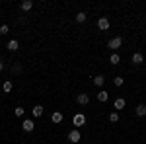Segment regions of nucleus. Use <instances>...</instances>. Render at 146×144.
Instances as JSON below:
<instances>
[{"instance_id":"obj_1","label":"nucleus","mask_w":146,"mask_h":144,"mask_svg":"<svg viewBox=\"0 0 146 144\" xmlns=\"http://www.w3.org/2000/svg\"><path fill=\"white\" fill-rule=\"evenodd\" d=\"M72 125H74L76 129L84 127V125H86V115H84V113H76V115L72 117Z\"/></svg>"},{"instance_id":"obj_2","label":"nucleus","mask_w":146,"mask_h":144,"mask_svg":"<svg viewBox=\"0 0 146 144\" xmlns=\"http://www.w3.org/2000/svg\"><path fill=\"white\" fill-rule=\"evenodd\" d=\"M121 45H123V39H121V37H113V39H109L107 47H109V49H111L113 53H115V51H117V49H119Z\"/></svg>"},{"instance_id":"obj_3","label":"nucleus","mask_w":146,"mask_h":144,"mask_svg":"<svg viewBox=\"0 0 146 144\" xmlns=\"http://www.w3.org/2000/svg\"><path fill=\"white\" fill-rule=\"evenodd\" d=\"M80 140H82V134H80L78 129H74V131H70V133H68V142L76 144V142H80Z\"/></svg>"},{"instance_id":"obj_4","label":"nucleus","mask_w":146,"mask_h":144,"mask_svg":"<svg viewBox=\"0 0 146 144\" xmlns=\"http://www.w3.org/2000/svg\"><path fill=\"white\" fill-rule=\"evenodd\" d=\"M22 129L25 131V133H31V131L35 129V123L31 121V119H25V121L22 123Z\"/></svg>"},{"instance_id":"obj_5","label":"nucleus","mask_w":146,"mask_h":144,"mask_svg":"<svg viewBox=\"0 0 146 144\" xmlns=\"http://www.w3.org/2000/svg\"><path fill=\"white\" fill-rule=\"evenodd\" d=\"M98 27H100L101 31H105V29H109V20H107L105 16H101L100 20H98Z\"/></svg>"},{"instance_id":"obj_6","label":"nucleus","mask_w":146,"mask_h":144,"mask_svg":"<svg viewBox=\"0 0 146 144\" xmlns=\"http://www.w3.org/2000/svg\"><path fill=\"white\" fill-rule=\"evenodd\" d=\"M76 101H78L80 105H88V103H90V96H88V94H78V96H76Z\"/></svg>"},{"instance_id":"obj_7","label":"nucleus","mask_w":146,"mask_h":144,"mask_svg":"<svg viewBox=\"0 0 146 144\" xmlns=\"http://www.w3.org/2000/svg\"><path fill=\"white\" fill-rule=\"evenodd\" d=\"M142 62H144V55H142V53H135V55H133V64L138 66V64H142Z\"/></svg>"},{"instance_id":"obj_8","label":"nucleus","mask_w":146,"mask_h":144,"mask_svg":"<svg viewBox=\"0 0 146 144\" xmlns=\"http://www.w3.org/2000/svg\"><path fill=\"white\" fill-rule=\"evenodd\" d=\"M135 113L138 115V117H144V115H146V105H144V103H138V105L135 107Z\"/></svg>"},{"instance_id":"obj_9","label":"nucleus","mask_w":146,"mask_h":144,"mask_svg":"<svg viewBox=\"0 0 146 144\" xmlns=\"http://www.w3.org/2000/svg\"><path fill=\"white\" fill-rule=\"evenodd\" d=\"M20 8H22L23 12H29L31 8H33V2H31V0H23V2H22V6H20Z\"/></svg>"},{"instance_id":"obj_10","label":"nucleus","mask_w":146,"mask_h":144,"mask_svg":"<svg viewBox=\"0 0 146 144\" xmlns=\"http://www.w3.org/2000/svg\"><path fill=\"white\" fill-rule=\"evenodd\" d=\"M6 47H8V51H18V49H20V43H18L16 39H12V41H8Z\"/></svg>"},{"instance_id":"obj_11","label":"nucleus","mask_w":146,"mask_h":144,"mask_svg":"<svg viewBox=\"0 0 146 144\" xmlns=\"http://www.w3.org/2000/svg\"><path fill=\"white\" fill-rule=\"evenodd\" d=\"M51 121L53 123H60L62 121V113H60V111H55V113L51 115Z\"/></svg>"},{"instance_id":"obj_12","label":"nucleus","mask_w":146,"mask_h":144,"mask_svg":"<svg viewBox=\"0 0 146 144\" xmlns=\"http://www.w3.org/2000/svg\"><path fill=\"white\" fill-rule=\"evenodd\" d=\"M31 113H33V117H41L43 115V105H35L31 109Z\"/></svg>"},{"instance_id":"obj_13","label":"nucleus","mask_w":146,"mask_h":144,"mask_svg":"<svg viewBox=\"0 0 146 144\" xmlns=\"http://www.w3.org/2000/svg\"><path fill=\"white\" fill-rule=\"evenodd\" d=\"M109 62H111V64H119V62H121V56L117 55V53H113V55L109 56Z\"/></svg>"},{"instance_id":"obj_14","label":"nucleus","mask_w":146,"mask_h":144,"mask_svg":"<svg viewBox=\"0 0 146 144\" xmlns=\"http://www.w3.org/2000/svg\"><path fill=\"white\" fill-rule=\"evenodd\" d=\"M98 100H100L101 103H103V101H107V100H109V94H107V92H103V90H101L100 94H98Z\"/></svg>"},{"instance_id":"obj_15","label":"nucleus","mask_w":146,"mask_h":144,"mask_svg":"<svg viewBox=\"0 0 146 144\" xmlns=\"http://www.w3.org/2000/svg\"><path fill=\"white\" fill-rule=\"evenodd\" d=\"M86 18H88V16H86L84 12H78V14H76V22H78V23H84V22H86Z\"/></svg>"},{"instance_id":"obj_16","label":"nucleus","mask_w":146,"mask_h":144,"mask_svg":"<svg viewBox=\"0 0 146 144\" xmlns=\"http://www.w3.org/2000/svg\"><path fill=\"white\" fill-rule=\"evenodd\" d=\"M103 82H105V78H103V76H96V78H94V84H96L98 88L103 86Z\"/></svg>"},{"instance_id":"obj_17","label":"nucleus","mask_w":146,"mask_h":144,"mask_svg":"<svg viewBox=\"0 0 146 144\" xmlns=\"http://www.w3.org/2000/svg\"><path fill=\"white\" fill-rule=\"evenodd\" d=\"M2 90H4L6 94H10V92H12V82H10V80H6V82L2 84Z\"/></svg>"},{"instance_id":"obj_18","label":"nucleus","mask_w":146,"mask_h":144,"mask_svg":"<svg viewBox=\"0 0 146 144\" xmlns=\"http://www.w3.org/2000/svg\"><path fill=\"white\" fill-rule=\"evenodd\" d=\"M123 107H125V100H123V98L115 100V109H123Z\"/></svg>"},{"instance_id":"obj_19","label":"nucleus","mask_w":146,"mask_h":144,"mask_svg":"<svg viewBox=\"0 0 146 144\" xmlns=\"http://www.w3.org/2000/svg\"><path fill=\"white\" fill-rule=\"evenodd\" d=\"M109 121H111V123H117V121H119V113H117V111H113L111 115H109Z\"/></svg>"},{"instance_id":"obj_20","label":"nucleus","mask_w":146,"mask_h":144,"mask_svg":"<svg viewBox=\"0 0 146 144\" xmlns=\"http://www.w3.org/2000/svg\"><path fill=\"white\" fill-rule=\"evenodd\" d=\"M14 113H16V117H23L25 109H23V107H16V111H14Z\"/></svg>"},{"instance_id":"obj_21","label":"nucleus","mask_w":146,"mask_h":144,"mask_svg":"<svg viewBox=\"0 0 146 144\" xmlns=\"http://www.w3.org/2000/svg\"><path fill=\"white\" fill-rule=\"evenodd\" d=\"M8 31H10V27H8L6 23H4V25H0V35H6Z\"/></svg>"},{"instance_id":"obj_22","label":"nucleus","mask_w":146,"mask_h":144,"mask_svg":"<svg viewBox=\"0 0 146 144\" xmlns=\"http://www.w3.org/2000/svg\"><path fill=\"white\" fill-rule=\"evenodd\" d=\"M113 82H115V86H123V84H125V80L121 76H115V80H113Z\"/></svg>"},{"instance_id":"obj_23","label":"nucleus","mask_w":146,"mask_h":144,"mask_svg":"<svg viewBox=\"0 0 146 144\" xmlns=\"http://www.w3.org/2000/svg\"><path fill=\"white\" fill-rule=\"evenodd\" d=\"M4 70V60H0V72Z\"/></svg>"}]
</instances>
